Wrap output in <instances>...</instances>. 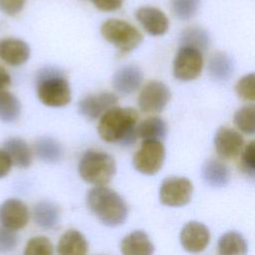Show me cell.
Masks as SVG:
<instances>
[{"label": "cell", "instance_id": "cell-1", "mask_svg": "<svg viewBox=\"0 0 255 255\" xmlns=\"http://www.w3.org/2000/svg\"><path fill=\"white\" fill-rule=\"evenodd\" d=\"M138 114L132 108L114 107L108 111L98 125V133L102 139L110 143L124 146L132 145L137 139Z\"/></svg>", "mask_w": 255, "mask_h": 255}, {"label": "cell", "instance_id": "cell-2", "mask_svg": "<svg viewBox=\"0 0 255 255\" xmlns=\"http://www.w3.org/2000/svg\"><path fill=\"white\" fill-rule=\"evenodd\" d=\"M86 202L95 217L108 227L120 226L128 218V206L126 200L107 185L94 186L89 189Z\"/></svg>", "mask_w": 255, "mask_h": 255}, {"label": "cell", "instance_id": "cell-3", "mask_svg": "<svg viewBox=\"0 0 255 255\" xmlns=\"http://www.w3.org/2000/svg\"><path fill=\"white\" fill-rule=\"evenodd\" d=\"M37 96L42 104L61 108L71 102V88L63 73L56 68H44L36 77Z\"/></svg>", "mask_w": 255, "mask_h": 255}, {"label": "cell", "instance_id": "cell-4", "mask_svg": "<svg viewBox=\"0 0 255 255\" xmlns=\"http://www.w3.org/2000/svg\"><path fill=\"white\" fill-rule=\"evenodd\" d=\"M81 178L94 186H104L112 181L117 172L115 158L102 150L89 149L83 153L78 164Z\"/></svg>", "mask_w": 255, "mask_h": 255}, {"label": "cell", "instance_id": "cell-5", "mask_svg": "<svg viewBox=\"0 0 255 255\" xmlns=\"http://www.w3.org/2000/svg\"><path fill=\"white\" fill-rule=\"evenodd\" d=\"M101 34L122 53L134 50L142 42L141 33L131 24L120 19H109L104 22L101 26Z\"/></svg>", "mask_w": 255, "mask_h": 255}, {"label": "cell", "instance_id": "cell-6", "mask_svg": "<svg viewBox=\"0 0 255 255\" xmlns=\"http://www.w3.org/2000/svg\"><path fill=\"white\" fill-rule=\"evenodd\" d=\"M164 158L165 148L160 140H142L133 154L132 165L139 173L153 175L161 168Z\"/></svg>", "mask_w": 255, "mask_h": 255}, {"label": "cell", "instance_id": "cell-7", "mask_svg": "<svg viewBox=\"0 0 255 255\" xmlns=\"http://www.w3.org/2000/svg\"><path fill=\"white\" fill-rule=\"evenodd\" d=\"M193 185L191 181L182 176H168L164 178L159 187V200L163 205L180 207L187 204L192 196Z\"/></svg>", "mask_w": 255, "mask_h": 255}, {"label": "cell", "instance_id": "cell-8", "mask_svg": "<svg viewBox=\"0 0 255 255\" xmlns=\"http://www.w3.org/2000/svg\"><path fill=\"white\" fill-rule=\"evenodd\" d=\"M202 68V53L191 47L180 46L173 60V76L179 81H192L201 74Z\"/></svg>", "mask_w": 255, "mask_h": 255}, {"label": "cell", "instance_id": "cell-9", "mask_svg": "<svg viewBox=\"0 0 255 255\" xmlns=\"http://www.w3.org/2000/svg\"><path fill=\"white\" fill-rule=\"evenodd\" d=\"M170 100L168 87L160 81H150L141 89L137 105L139 110L145 114L160 113Z\"/></svg>", "mask_w": 255, "mask_h": 255}, {"label": "cell", "instance_id": "cell-10", "mask_svg": "<svg viewBox=\"0 0 255 255\" xmlns=\"http://www.w3.org/2000/svg\"><path fill=\"white\" fill-rule=\"evenodd\" d=\"M30 212L24 201L8 198L0 204V225L13 231L23 229L29 222Z\"/></svg>", "mask_w": 255, "mask_h": 255}, {"label": "cell", "instance_id": "cell-11", "mask_svg": "<svg viewBox=\"0 0 255 255\" xmlns=\"http://www.w3.org/2000/svg\"><path fill=\"white\" fill-rule=\"evenodd\" d=\"M118 97L110 92L86 96L79 103V111L88 120L101 119L108 111L116 107Z\"/></svg>", "mask_w": 255, "mask_h": 255}, {"label": "cell", "instance_id": "cell-12", "mask_svg": "<svg viewBox=\"0 0 255 255\" xmlns=\"http://www.w3.org/2000/svg\"><path fill=\"white\" fill-rule=\"evenodd\" d=\"M179 240L181 246L187 252L199 253L207 247L210 241V232L203 223L189 221L182 227Z\"/></svg>", "mask_w": 255, "mask_h": 255}, {"label": "cell", "instance_id": "cell-13", "mask_svg": "<svg viewBox=\"0 0 255 255\" xmlns=\"http://www.w3.org/2000/svg\"><path fill=\"white\" fill-rule=\"evenodd\" d=\"M216 153L223 159H232L239 155L244 148V138L237 130L222 127L214 136Z\"/></svg>", "mask_w": 255, "mask_h": 255}, {"label": "cell", "instance_id": "cell-14", "mask_svg": "<svg viewBox=\"0 0 255 255\" xmlns=\"http://www.w3.org/2000/svg\"><path fill=\"white\" fill-rule=\"evenodd\" d=\"M142 80L143 74L137 66L126 65L114 74L112 84L118 94L128 96L140 87Z\"/></svg>", "mask_w": 255, "mask_h": 255}, {"label": "cell", "instance_id": "cell-15", "mask_svg": "<svg viewBox=\"0 0 255 255\" xmlns=\"http://www.w3.org/2000/svg\"><path fill=\"white\" fill-rule=\"evenodd\" d=\"M135 18L142 28L152 36L163 35L168 29V19L158 8L143 6L135 11Z\"/></svg>", "mask_w": 255, "mask_h": 255}, {"label": "cell", "instance_id": "cell-16", "mask_svg": "<svg viewBox=\"0 0 255 255\" xmlns=\"http://www.w3.org/2000/svg\"><path fill=\"white\" fill-rule=\"evenodd\" d=\"M32 218L35 224L41 229H55L61 219L60 208L54 201L48 199L40 200L32 208Z\"/></svg>", "mask_w": 255, "mask_h": 255}, {"label": "cell", "instance_id": "cell-17", "mask_svg": "<svg viewBox=\"0 0 255 255\" xmlns=\"http://www.w3.org/2000/svg\"><path fill=\"white\" fill-rule=\"evenodd\" d=\"M30 57L29 45L17 38H5L0 41V58L10 66H21Z\"/></svg>", "mask_w": 255, "mask_h": 255}, {"label": "cell", "instance_id": "cell-18", "mask_svg": "<svg viewBox=\"0 0 255 255\" xmlns=\"http://www.w3.org/2000/svg\"><path fill=\"white\" fill-rule=\"evenodd\" d=\"M122 255H152L154 245L142 230H134L126 235L120 243Z\"/></svg>", "mask_w": 255, "mask_h": 255}, {"label": "cell", "instance_id": "cell-19", "mask_svg": "<svg viewBox=\"0 0 255 255\" xmlns=\"http://www.w3.org/2000/svg\"><path fill=\"white\" fill-rule=\"evenodd\" d=\"M56 251L58 255H87L89 243L79 230L69 229L59 238Z\"/></svg>", "mask_w": 255, "mask_h": 255}, {"label": "cell", "instance_id": "cell-20", "mask_svg": "<svg viewBox=\"0 0 255 255\" xmlns=\"http://www.w3.org/2000/svg\"><path fill=\"white\" fill-rule=\"evenodd\" d=\"M3 149L9 155L12 164L27 168L31 165L33 160V153L29 144L20 137H10L3 143Z\"/></svg>", "mask_w": 255, "mask_h": 255}, {"label": "cell", "instance_id": "cell-21", "mask_svg": "<svg viewBox=\"0 0 255 255\" xmlns=\"http://www.w3.org/2000/svg\"><path fill=\"white\" fill-rule=\"evenodd\" d=\"M204 181L213 187H222L229 182L230 171L228 166L218 159H209L202 166Z\"/></svg>", "mask_w": 255, "mask_h": 255}, {"label": "cell", "instance_id": "cell-22", "mask_svg": "<svg viewBox=\"0 0 255 255\" xmlns=\"http://www.w3.org/2000/svg\"><path fill=\"white\" fill-rule=\"evenodd\" d=\"M36 156L43 162L56 163L64 155V149L59 141L55 138L44 136L36 140L34 144Z\"/></svg>", "mask_w": 255, "mask_h": 255}, {"label": "cell", "instance_id": "cell-23", "mask_svg": "<svg viewBox=\"0 0 255 255\" xmlns=\"http://www.w3.org/2000/svg\"><path fill=\"white\" fill-rule=\"evenodd\" d=\"M247 251L246 240L236 231L224 233L217 243L218 255H246Z\"/></svg>", "mask_w": 255, "mask_h": 255}, {"label": "cell", "instance_id": "cell-24", "mask_svg": "<svg viewBox=\"0 0 255 255\" xmlns=\"http://www.w3.org/2000/svg\"><path fill=\"white\" fill-rule=\"evenodd\" d=\"M137 136L142 140H162L167 132L165 122L158 117H150L136 127Z\"/></svg>", "mask_w": 255, "mask_h": 255}, {"label": "cell", "instance_id": "cell-25", "mask_svg": "<svg viewBox=\"0 0 255 255\" xmlns=\"http://www.w3.org/2000/svg\"><path fill=\"white\" fill-rule=\"evenodd\" d=\"M207 68L210 77L218 82L228 80L233 73L232 60L222 52H217L211 56Z\"/></svg>", "mask_w": 255, "mask_h": 255}, {"label": "cell", "instance_id": "cell-26", "mask_svg": "<svg viewBox=\"0 0 255 255\" xmlns=\"http://www.w3.org/2000/svg\"><path fill=\"white\" fill-rule=\"evenodd\" d=\"M21 114V104L16 96L3 91L0 93V120L5 123L15 122Z\"/></svg>", "mask_w": 255, "mask_h": 255}, {"label": "cell", "instance_id": "cell-27", "mask_svg": "<svg viewBox=\"0 0 255 255\" xmlns=\"http://www.w3.org/2000/svg\"><path fill=\"white\" fill-rule=\"evenodd\" d=\"M180 44V46L194 48L203 54L208 49L209 37L203 29L199 27H190L182 32Z\"/></svg>", "mask_w": 255, "mask_h": 255}, {"label": "cell", "instance_id": "cell-28", "mask_svg": "<svg viewBox=\"0 0 255 255\" xmlns=\"http://www.w3.org/2000/svg\"><path fill=\"white\" fill-rule=\"evenodd\" d=\"M234 125L239 130L247 134L255 133V104L241 107L234 114Z\"/></svg>", "mask_w": 255, "mask_h": 255}, {"label": "cell", "instance_id": "cell-29", "mask_svg": "<svg viewBox=\"0 0 255 255\" xmlns=\"http://www.w3.org/2000/svg\"><path fill=\"white\" fill-rule=\"evenodd\" d=\"M23 255H54V246L48 237L34 236L27 241Z\"/></svg>", "mask_w": 255, "mask_h": 255}, {"label": "cell", "instance_id": "cell-30", "mask_svg": "<svg viewBox=\"0 0 255 255\" xmlns=\"http://www.w3.org/2000/svg\"><path fill=\"white\" fill-rule=\"evenodd\" d=\"M171 10L180 20L192 18L198 11L200 0H171Z\"/></svg>", "mask_w": 255, "mask_h": 255}, {"label": "cell", "instance_id": "cell-31", "mask_svg": "<svg viewBox=\"0 0 255 255\" xmlns=\"http://www.w3.org/2000/svg\"><path fill=\"white\" fill-rule=\"evenodd\" d=\"M236 94L243 100L255 102V73L243 76L235 86Z\"/></svg>", "mask_w": 255, "mask_h": 255}, {"label": "cell", "instance_id": "cell-32", "mask_svg": "<svg viewBox=\"0 0 255 255\" xmlns=\"http://www.w3.org/2000/svg\"><path fill=\"white\" fill-rule=\"evenodd\" d=\"M19 237L16 231L0 225V254H5L13 251L18 245Z\"/></svg>", "mask_w": 255, "mask_h": 255}, {"label": "cell", "instance_id": "cell-33", "mask_svg": "<svg viewBox=\"0 0 255 255\" xmlns=\"http://www.w3.org/2000/svg\"><path fill=\"white\" fill-rule=\"evenodd\" d=\"M241 164L247 173L255 175V140L244 146L241 152Z\"/></svg>", "mask_w": 255, "mask_h": 255}, {"label": "cell", "instance_id": "cell-34", "mask_svg": "<svg viewBox=\"0 0 255 255\" xmlns=\"http://www.w3.org/2000/svg\"><path fill=\"white\" fill-rule=\"evenodd\" d=\"M25 2L26 0H0V10L9 16H15L22 11Z\"/></svg>", "mask_w": 255, "mask_h": 255}, {"label": "cell", "instance_id": "cell-35", "mask_svg": "<svg viewBox=\"0 0 255 255\" xmlns=\"http://www.w3.org/2000/svg\"><path fill=\"white\" fill-rule=\"evenodd\" d=\"M93 4L101 11L111 12L120 9L124 0H91Z\"/></svg>", "mask_w": 255, "mask_h": 255}, {"label": "cell", "instance_id": "cell-36", "mask_svg": "<svg viewBox=\"0 0 255 255\" xmlns=\"http://www.w3.org/2000/svg\"><path fill=\"white\" fill-rule=\"evenodd\" d=\"M12 165V161L7 152L3 148H0V178L5 177L10 172Z\"/></svg>", "mask_w": 255, "mask_h": 255}, {"label": "cell", "instance_id": "cell-37", "mask_svg": "<svg viewBox=\"0 0 255 255\" xmlns=\"http://www.w3.org/2000/svg\"><path fill=\"white\" fill-rule=\"evenodd\" d=\"M11 78L8 72L0 66V93L6 91V88L10 85Z\"/></svg>", "mask_w": 255, "mask_h": 255}, {"label": "cell", "instance_id": "cell-38", "mask_svg": "<svg viewBox=\"0 0 255 255\" xmlns=\"http://www.w3.org/2000/svg\"><path fill=\"white\" fill-rule=\"evenodd\" d=\"M99 255H107V254H99Z\"/></svg>", "mask_w": 255, "mask_h": 255}]
</instances>
